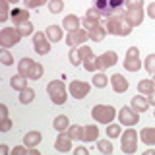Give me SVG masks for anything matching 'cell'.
Here are the masks:
<instances>
[{
    "label": "cell",
    "mask_w": 155,
    "mask_h": 155,
    "mask_svg": "<svg viewBox=\"0 0 155 155\" xmlns=\"http://www.w3.org/2000/svg\"><path fill=\"white\" fill-rule=\"evenodd\" d=\"M153 116H155V113H153Z\"/></svg>",
    "instance_id": "9f6ffc18"
},
{
    "label": "cell",
    "mask_w": 155,
    "mask_h": 155,
    "mask_svg": "<svg viewBox=\"0 0 155 155\" xmlns=\"http://www.w3.org/2000/svg\"><path fill=\"white\" fill-rule=\"evenodd\" d=\"M23 4H25V8H41L48 4V0H23Z\"/></svg>",
    "instance_id": "b9f144b4"
},
{
    "label": "cell",
    "mask_w": 155,
    "mask_h": 155,
    "mask_svg": "<svg viewBox=\"0 0 155 155\" xmlns=\"http://www.w3.org/2000/svg\"><path fill=\"white\" fill-rule=\"evenodd\" d=\"M21 39V33L18 31V27H4L0 31V45L2 48H10V47H16Z\"/></svg>",
    "instance_id": "8992f818"
},
{
    "label": "cell",
    "mask_w": 155,
    "mask_h": 155,
    "mask_svg": "<svg viewBox=\"0 0 155 155\" xmlns=\"http://www.w3.org/2000/svg\"><path fill=\"white\" fill-rule=\"evenodd\" d=\"M8 0H2V16H0V19H2V21H6V19L10 18V14H12V12H10V8H8Z\"/></svg>",
    "instance_id": "ee69618b"
},
{
    "label": "cell",
    "mask_w": 155,
    "mask_h": 155,
    "mask_svg": "<svg viewBox=\"0 0 155 155\" xmlns=\"http://www.w3.org/2000/svg\"><path fill=\"white\" fill-rule=\"evenodd\" d=\"M97 25H101V14L95 8H89L85 12V18H84V27L89 31V29H93Z\"/></svg>",
    "instance_id": "5bb4252c"
},
{
    "label": "cell",
    "mask_w": 155,
    "mask_h": 155,
    "mask_svg": "<svg viewBox=\"0 0 155 155\" xmlns=\"http://www.w3.org/2000/svg\"><path fill=\"white\" fill-rule=\"evenodd\" d=\"M89 89H91V85L87 84V81H81V80H74L68 85V91H70V95L74 97V99H85L87 93H89Z\"/></svg>",
    "instance_id": "ba28073f"
},
{
    "label": "cell",
    "mask_w": 155,
    "mask_h": 155,
    "mask_svg": "<svg viewBox=\"0 0 155 155\" xmlns=\"http://www.w3.org/2000/svg\"><path fill=\"white\" fill-rule=\"evenodd\" d=\"M47 93H48V97H51V101L54 105H64L66 99H68V93H70V91H68V87L64 85V78H62V80L48 81Z\"/></svg>",
    "instance_id": "3957f363"
},
{
    "label": "cell",
    "mask_w": 155,
    "mask_h": 155,
    "mask_svg": "<svg viewBox=\"0 0 155 155\" xmlns=\"http://www.w3.org/2000/svg\"><path fill=\"white\" fill-rule=\"evenodd\" d=\"M140 140L145 143V145H155V128H142L140 132Z\"/></svg>",
    "instance_id": "cb8c5ba5"
},
{
    "label": "cell",
    "mask_w": 155,
    "mask_h": 155,
    "mask_svg": "<svg viewBox=\"0 0 155 155\" xmlns=\"http://www.w3.org/2000/svg\"><path fill=\"white\" fill-rule=\"evenodd\" d=\"M153 89H155V84H153V80H142V81L138 84V93L149 95Z\"/></svg>",
    "instance_id": "f1b7e54d"
},
{
    "label": "cell",
    "mask_w": 155,
    "mask_h": 155,
    "mask_svg": "<svg viewBox=\"0 0 155 155\" xmlns=\"http://www.w3.org/2000/svg\"><path fill=\"white\" fill-rule=\"evenodd\" d=\"M33 99H35V91H33V89L25 87L23 91H19V103H21V105H29Z\"/></svg>",
    "instance_id": "f546056e"
},
{
    "label": "cell",
    "mask_w": 155,
    "mask_h": 155,
    "mask_svg": "<svg viewBox=\"0 0 155 155\" xmlns=\"http://www.w3.org/2000/svg\"><path fill=\"white\" fill-rule=\"evenodd\" d=\"M151 76H153V78H151V80H153V84H155V74H151Z\"/></svg>",
    "instance_id": "11a10c76"
},
{
    "label": "cell",
    "mask_w": 155,
    "mask_h": 155,
    "mask_svg": "<svg viewBox=\"0 0 155 155\" xmlns=\"http://www.w3.org/2000/svg\"><path fill=\"white\" fill-rule=\"evenodd\" d=\"M145 16H149L151 19H155V2H151L147 6V10H145Z\"/></svg>",
    "instance_id": "7dc6e473"
},
{
    "label": "cell",
    "mask_w": 155,
    "mask_h": 155,
    "mask_svg": "<svg viewBox=\"0 0 155 155\" xmlns=\"http://www.w3.org/2000/svg\"><path fill=\"white\" fill-rule=\"evenodd\" d=\"M143 18H145L143 8H138V10H124V19H126V21H128L132 27L142 25Z\"/></svg>",
    "instance_id": "7c38bea8"
},
{
    "label": "cell",
    "mask_w": 155,
    "mask_h": 155,
    "mask_svg": "<svg viewBox=\"0 0 155 155\" xmlns=\"http://www.w3.org/2000/svg\"><path fill=\"white\" fill-rule=\"evenodd\" d=\"M93 140H99V128L95 124H89V126H85L84 142H93Z\"/></svg>",
    "instance_id": "83f0119b"
},
{
    "label": "cell",
    "mask_w": 155,
    "mask_h": 155,
    "mask_svg": "<svg viewBox=\"0 0 155 155\" xmlns=\"http://www.w3.org/2000/svg\"><path fill=\"white\" fill-rule=\"evenodd\" d=\"M87 39H89V31H87V29H76V31H68V35H66V45H68V47H78V45H84Z\"/></svg>",
    "instance_id": "30bf717a"
},
{
    "label": "cell",
    "mask_w": 155,
    "mask_h": 155,
    "mask_svg": "<svg viewBox=\"0 0 155 155\" xmlns=\"http://www.w3.org/2000/svg\"><path fill=\"white\" fill-rule=\"evenodd\" d=\"M147 101H149V105H153V107H155V89L147 95Z\"/></svg>",
    "instance_id": "816d5d0a"
},
{
    "label": "cell",
    "mask_w": 155,
    "mask_h": 155,
    "mask_svg": "<svg viewBox=\"0 0 155 155\" xmlns=\"http://www.w3.org/2000/svg\"><path fill=\"white\" fill-rule=\"evenodd\" d=\"M72 142L74 140L68 136V132H58L56 140H54V149L60 153H68V151H72Z\"/></svg>",
    "instance_id": "8fae6325"
},
{
    "label": "cell",
    "mask_w": 155,
    "mask_h": 155,
    "mask_svg": "<svg viewBox=\"0 0 155 155\" xmlns=\"http://www.w3.org/2000/svg\"><path fill=\"white\" fill-rule=\"evenodd\" d=\"M118 114L114 110L113 105H95L93 109H91V116H93V120L101 124H110L114 120V116Z\"/></svg>",
    "instance_id": "277c9868"
},
{
    "label": "cell",
    "mask_w": 155,
    "mask_h": 155,
    "mask_svg": "<svg viewBox=\"0 0 155 155\" xmlns=\"http://www.w3.org/2000/svg\"><path fill=\"white\" fill-rule=\"evenodd\" d=\"M66 132H68V136H70L74 142H84L85 128H81V126H78V124H70V128H68Z\"/></svg>",
    "instance_id": "7402d4cb"
},
{
    "label": "cell",
    "mask_w": 155,
    "mask_h": 155,
    "mask_svg": "<svg viewBox=\"0 0 155 155\" xmlns=\"http://www.w3.org/2000/svg\"><path fill=\"white\" fill-rule=\"evenodd\" d=\"M109 84V78H107L103 72H99V74H93V87H99V89H103L107 87Z\"/></svg>",
    "instance_id": "836d02e7"
},
{
    "label": "cell",
    "mask_w": 155,
    "mask_h": 155,
    "mask_svg": "<svg viewBox=\"0 0 155 155\" xmlns=\"http://www.w3.org/2000/svg\"><path fill=\"white\" fill-rule=\"evenodd\" d=\"M0 116H2V118H8V107L6 105H0Z\"/></svg>",
    "instance_id": "f907efd6"
},
{
    "label": "cell",
    "mask_w": 155,
    "mask_h": 155,
    "mask_svg": "<svg viewBox=\"0 0 155 155\" xmlns=\"http://www.w3.org/2000/svg\"><path fill=\"white\" fill-rule=\"evenodd\" d=\"M48 12L51 14H60L62 8H64V0H48Z\"/></svg>",
    "instance_id": "d590c367"
},
{
    "label": "cell",
    "mask_w": 155,
    "mask_h": 155,
    "mask_svg": "<svg viewBox=\"0 0 155 155\" xmlns=\"http://www.w3.org/2000/svg\"><path fill=\"white\" fill-rule=\"evenodd\" d=\"M101 16H105L107 19L116 16V14H122L126 8V0H93V6Z\"/></svg>",
    "instance_id": "6da1fadb"
},
{
    "label": "cell",
    "mask_w": 155,
    "mask_h": 155,
    "mask_svg": "<svg viewBox=\"0 0 155 155\" xmlns=\"http://www.w3.org/2000/svg\"><path fill=\"white\" fill-rule=\"evenodd\" d=\"M81 66H84L87 72H95V70H99V62H97V56L91 54L89 58H85V60H84V64H81Z\"/></svg>",
    "instance_id": "e575fe53"
},
{
    "label": "cell",
    "mask_w": 155,
    "mask_h": 155,
    "mask_svg": "<svg viewBox=\"0 0 155 155\" xmlns=\"http://www.w3.org/2000/svg\"><path fill=\"white\" fill-rule=\"evenodd\" d=\"M43 78V66L39 62H33V68L29 72V80H41Z\"/></svg>",
    "instance_id": "8d00e7d4"
},
{
    "label": "cell",
    "mask_w": 155,
    "mask_h": 155,
    "mask_svg": "<svg viewBox=\"0 0 155 155\" xmlns=\"http://www.w3.org/2000/svg\"><path fill=\"white\" fill-rule=\"evenodd\" d=\"M74 153H76V155H87V153H89V149L84 147V145H78V147L74 149Z\"/></svg>",
    "instance_id": "681fc988"
},
{
    "label": "cell",
    "mask_w": 155,
    "mask_h": 155,
    "mask_svg": "<svg viewBox=\"0 0 155 155\" xmlns=\"http://www.w3.org/2000/svg\"><path fill=\"white\" fill-rule=\"evenodd\" d=\"M78 54H80L81 60H85V58H89L91 54H93V51H91V47H84V45H80V47H78Z\"/></svg>",
    "instance_id": "60d3db41"
},
{
    "label": "cell",
    "mask_w": 155,
    "mask_h": 155,
    "mask_svg": "<svg viewBox=\"0 0 155 155\" xmlns=\"http://www.w3.org/2000/svg\"><path fill=\"white\" fill-rule=\"evenodd\" d=\"M107 33L110 35H116V37H126L132 33V25L124 19V12L122 14H116V16L107 19Z\"/></svg>",
    "instance_id": "7a4b0ae2"
},
{
    "label": "cell",
    "mask_w": 155,
    "mask_h": 155,
    "mask_svg": "<svg viewBox=\"0 0 155 155\" xmlns=\"http://www.w3.org/2000/svg\"><path fill=\"white\" fill-rule=\"evenodd\" d=\"M142 60H140V56H126L124 58V68L128 72H138L140 68H142Z\"/></svg>",
    "instance_id": "603a6c76"
},
{
    "label": "cell",
    "mask_w": 155,
    "mask_h": 155,
    "mask_svg": "<svg viewBox=\"0 0 155 155\" xmlns=\"http://www.w3.org/2000/svg\"><path fill=\"white\" fill-rule=\"evenodd\" d=\"M62 27H64L66 31H76V29H80V19H78L76 14H70V16H66L62 19Z\"/></svg>",
    "instance_id": "44dd1931"
},
{
    "label": "cell",
    "mask_w": 155,
    "mask_h": 155,
    "mask_svg": "<svg viewBox=\"0 0 155 155\" xmlns=\"http://www.w3.org/2000/svg\"><path fill=\"white\" fill-rule=\"evenodd\" d=\"M143 8V0H126V10H138Z\"/></svg>",
    "instance_id": "7bdbcfd3"
},
{
    "label": "cell",
    "mask_w": 155,
    "mask_h": 155,
    "mask_svg": "<svg viewBox=\"0 0 155 155\" xmlns=\"http://www.w3.org/2000/svg\"><path fill=\"white\" fill-rule=\"evenodd\" d=\"M97 149H99L101 153H105V155H109V153H113V142H110V138L109 140H97Z\"/></svg>",
    "instance_id": "4dcf8cb0"
},
{
    "label": "cell",
    "mask_w": 155,
    "mask_h": 155,
    "mask_svg": "<svg viewBox=\"0 0 155 155\" xmlns=\"http://www.w3.org/2000/svg\"><path fill=\"white\" fill-rule=\"evenodd\" d=\"M41 140H43L41 132H37V130H31V132H27L25 136H23V145H27L29 149H31V147H37V145L41 143Z\"/></svg>",
    "instance_id": "e0dca14e"
},
{
    "label": "cell",
    "mask_w": 155,
    "mask_h": 155,
    "mask_svg": "<svg viewBox=\"0 0 155 155\" xmlns=\"http://www.w3.org/2000/svg\"><path fill=\"white\" fill-rule=\"evenodd\" d=\"M10 18H12L14 25L23 23V21H29V10L27 8H14L12 14H10Z\"/></svg>",
    "instance_id": "2e32d148"
},
{
    "label": "cell",
    "mask_w": 155,
    "mask_h": 155,
    "mask_svg": "<svg viewBox=\"0 0 155 155\" xmlns=\"http://www.w3.org/2000/svg\"><path fill=\"white\" fill-rule=\"evenodd\" d=\"M143 68L149 72V74H155V54H147V56H145Z\"/></svg>",
    "instance_id": "74e56055"
},
{
    "label": "cell",
    "mask_w": 155,
    "mask_h": 155,
    "mask_svg": "<svg viewBox=\"0 0 155 155\" xmlns=\"http://www.w3.org/2000/svg\"><path fill=\"white\" fill-rule=\"evenodd\" d=\"M68 58H70V64H74V66L84 64V60H81L80 54H78V47H72V51H70V54H68Z\"/></svg>",
    "instance_id": "f35d334b"
},
{
    "label": "cell",
    "mask_w": 155,
    "mask_h": 155,
    "mask_svg": "<svg viewBox=\"0 0 155 155\" xmlns=\"http://www.w3.org/2000/svg\"><path fill=\"white\" fill-rule=\"evenodd\" d=\"M29 153V147L27 145H19V147H14V155H25Z\"/></svg>",
    "instance_id": "bcb514c9"
},
{
    "label": "cell",
    "mask_w": 155,
    "mask_h": 155,
    "mask_svg": "<svg viewBox=\"0 0 155 155\" xmlns=\"http://www.w3.org/2000/svg\"><path fill=\"white\" fill-rule=\"evenodd\" d=\"M126 56H140V48L138 47H130L126 51Z\"/></svg>",
    "instance_id": "c3c4849f"
},
{
    "label": "cell",
    "mask_w": 155,
    "mask_h": 155,
    "mask_svg": "<svg viewBox=\"0 0 155 155\" xmlns=\"http://www.w3.org/2000/svg\"><path fill=\"white\" fill-rule=\"evenodd\" d=\"M132 109L136 110V113H145V110L149 109L147 97H143V95H136V97H132Z\"/></svg>",
    "instance_id": "ac0fdd59"
},
{
    "label": "cell",
    "mask_w": 155,
    "mask_h": 155,
    "mask_svg": "<svg viewBox=\"0 0 155 155\" xmlns=\"http://www.w3.org/2000/svg\"><path fill=\"white\" fill-rule=\"evenodd\" d=\"M107 37V27L103 25H97L93 29H89V39L93 43H99V41H103V39Z\"/></svg>",
    "instance_id": "4316f807"
},
{
    "label": "cell",
    "mask_w": 155,
    "mask_h": 155,
    "mask_svg": "<svg viewBox=\"0 0 155 155\" xmlns=\"http://www.w3.org/2000/svg\"><path fill=\"white\" fill-rule=\"evenodd\" d=\"M18 31L21 33V37H29V35H33V31H35V29H33V23L31 21H23V23H18Z\"/></svg>",
    "instance_id": "d6a6232c"
},
{
    "label": "cell",
    "mask_w": 155,
    "mask_h": 155,
    "mask_svg": "<svg viewBox=\"0 0 155 155\" xmlns=\"http://www.w3.org/2000/svg\"><path fill=\"white\" fill-rule=\"evenodd\" d=\"M10 128H12V120H10V118H2V122H0V132H8Z\"/></svg>",
    "instance_id": "f6af8a7d"
},
{
    "label": "cell",
    "mask_w": 155,
    "mask_h": 155,
    "mask_svg": "<svg viewBox=\"0 0 155 155\" xmlns=\"http://www.w3.org/2000/svg\"><path fill=\"white\" fill-rule=\"evenodd\" d=\"M116 116H118V122L124 124V126H134L140 120V113H136L132 107H122Z\"/></svg>",
    "instance_id": "9c48e42d"
},
{
    "label": "cell",
    "mask_w": 155,
    "mask_h": 155,
    "mask_svg": "<svg viewBox=\"0 0 155 155\" xmlns=\"http://www.w3.org/2000/svg\"><path fill=\"white\" fill-rule=\"evenodd\" d=\"M10 4H18V2H21V0H8Z\"/></svg>",
    "instance_id": "db71d44e"
},
{
    "label": "cell",
    "mask_w": 155,
    "mask_h": 155,
    "mask_svg": "<svg viewBox=\"0 0 155 155\" xmlns=\"http://www.w3.org/2000/svg\"><path fill=\"white\" fill-rule=\"evenodd\" d=\"M0 151H2V153H8V151H10L8 145H0Z\"/></svg>",
    "instance_id": "f5cc1de1"
},
{
    "label": "cell",
    "mask_w": 155,
    "mask_h": 155,
    "mask_svg": "<svg viewBox=\"0 0 155 155\" xmlns=\"http://www.w3.org/2000/svg\"><path fill=\"white\" fill-rule=\"evenodd\" d=\"M52 126H54L56 132H66V130L70 128V120H68L66 114H58L54 118V122H52Z\"/></svg>",
    "instance_id": "d4e9b609"
},
{
    "label": "cell",
    "mask_w": 155,
    "mask_h": 155,
    "mask_svg": "<svg viewBox=\"0 0 155 155\" xmlns=\"http://www.w3.org/2000/svg\"><path fill=\"white\" fill-rule=\"evenodd\" d=\"M97 62H99V70H107V68L114 66L118 62V54L114 51H107V52L97 56Z\"/></svg>",
    "instance_id": "4fadbf2b"
},
{
    "label": "cell",
    "mask_w": 155,
    "mask_h": 155,
    "mask_svg": "<svg viewBox=\"0 0 155 155\" xmlns=\"http://www.w3.org/2000/svg\"><path fill=\"white\" fill-rule=\"evenodd\" d=\"M138 132L130 126L128 130H124V134H122V138H120V149H122L124 153H128V155H132L138 151Z\"/></svg>",
    "instance_id": "5b68a950"
},
{
    "label": "cell",
    "mask_w": 155,
    "mask_h": 155,
    "mask_svg": "<svg viewBox=\"0 0 155 155\" xmlns=\"http://www.w3.org/2000/svg\"><path fill=\"white\" fill-rule=\"evenodd\" d=\"M33 47H35L37 54H41V56L48 54V52H51V41H48L47 33H43V31L33 33Z\"/></svg>",
    "instance_id": "52a82bcc"
},
{
    "label": "cell",
    "mask_w": 155,
    "mask_h": 155,
    "mask_svg": "<svg viewBox=\"0 0 155 155\" xmlns=\"http://www.w3.org/2000/svg\"><path fill=\"white\" fill-rule=\"evenodd\" d=\"M118 136H122V126L120 124H107V138L114 140Z\"/></svg>",
    "instance_id": "1f68e13d"
},
{
    "label": "cell",
    "mask_w": 155,
    "mask_h": 155,
    "mask_svg": "<svg viewBox=\"0 0 155 155\" xmlns=\"http://www.w3.org/2000/svg\"><path fill=\"white\" fill-rule=\"evenodd\" d=\"M110 85H113V89H114V93H126L128 91V80L122 76V74H113L110 76Z\"/></svg>",
    "instance_id": "9a60e30c"
},
{
    "label": "cell",
    "mask_w": 155,
    "mask_h": 155,
    "mask_svg": "<svg viewBox=\"0 0 155 155\" xmlns=\"http://www.w3.org/2000/svg\"><path fill=\"white\" fill-rule=\"evenodd\" d=\"M0 62H2L4 66H12L14 64V58L8 52V48H2V51H0Z\"/></svg>",
    "instance_id": "ab89813d"
},
{
    "label": "cell",
    "mask_w": 155,
    "mask_h": 155,
    "mask_svg": "<svg viewBox=\"0 0 155 155\" xmlns=\"http://www.w3.org/2000/svg\"><path fill=\"white\" fill-rule=\"evenodd\" d=\"M33 62L35 60H31V58H21V60L18 62V74L29 78V72H31V68H33Z\"/></svg>",
    "instance_id": "484cf974"
},
{
    "label": "cell",
    "mask_w": 155,
    "mask_h": 155,
    "mask_svg": "<svg viewBox=\"0 0 155 155\" xmlns=\"http://www.w3.org/2000/svg\"><path fill=\"white\" fill-rule=\"evenodd\" d=\"M27 80H29V78L21 76V74L12 76V78H10V85H12V89H16V91H23L27 87Z\"/></svg>",
    "instance_id": "ffe728a7"
},
{
    "label": "cell",
    "mask_w": 155,
    "mask_h": 155,
    "mask_svg": "<svg viewBox=\"0 0 155 155\" xmlns=\"http://www.w3.org/2000/svg\"><path fill=\"white\" fill-rule=\"evenodd\" d=\"M45 33H47V37H48V41H51V43L62 41V27L60 25H48L45 29Z\"/></svg>",
    "instance_id": "d6986e66"
}]
</instances>
